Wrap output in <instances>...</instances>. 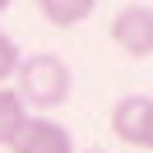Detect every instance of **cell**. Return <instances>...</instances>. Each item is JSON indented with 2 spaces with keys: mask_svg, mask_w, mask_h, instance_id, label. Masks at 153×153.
<instances>
[{
  "mask_svg": "<svg viewBox=\"0 0 153 153\" xmlns=\"http://www.w3.org/2000/svg\"><path fill=\"white\" fill-rule=\"evenodd\" d=\"M70 88H74V74L70 65L56 56V51H33V56H19V70H14V97L37 111H51V107H65Z\"/></svg>",
  "mask_w": 153,
  "mask_h": 153,
  "instance_id": "6da1fadb",
  "label": "cell"
},
{
  "mask_svg": "<svg viewBox=\"0 0 153 153\" xmlns=\"http://www.w3.org/2000/svg\"><path fill=\"white\" fill-rule=\"evenodd\" d=\"M0 14H5V5H0ZM14 70H19V47L0 28V88H5V79H14Z\"/></svg>",
  "mask_w": 153,
  "mask_h": 153,
  "instance_id": "52a82bcc",
  "label": "cell"
},
{
  "mask_svg": "<svg viewBox=\"0 0 153 153\" xmlns=\"http://www.w3.org/2000/svg\"><path fill=\"white\" fill-rule=\"evenodd\" d=\"M5 149L10 153H74V139H70V130L60 121H51V116H28Z\"/></svg>",
  "mask_w": 153,
  "mask_h": 153,
  "instance_id": "3957f363",
  "label": "cell"
},
{
  "mask_svg": "<svg viewBox=\"0 0 153 153\" xmlns=\"http://www.w3.org/2000/svg\"><path fill=\"white\" fill-rule=\"evenodd\" d=\"M144 153H153V125H149V134H144Z\"/></svg>",
  "mask_w": 153,
  "mask_h": 153,
  "instance_id": "ba28073f",
  "label": "cell"
},
{
  "mask_svg": "<svg viewBox=\"0 0 153 153\" xmlns=\"http://www.w3.org/2000/svg\"><path fill=\"white\" fill-rule=\"evenodd\" d=\"M84 153H102V149H84Z\"/></svg>",
  "mask_w": 153,
  "mask_h": 153,
  "instance_id": "9c48e42d",
  "label": "cell"
},
{
  "mask_svg": "<svg viewBox=\"0 0 153 153\" xmlns=\"http://www.w3.org/2000/svg\"><path fill=\"white\" fill-rule=\"evenodd\" d=\"M37 10H42V19H47L51 28H74V23H84L88 14L97 10V5L93 0H42Z\"/></svg>",
  "mask_w": 153,
  "mask_h": 153,
  "instance_id": "5b68a950",
  "label": "cell"
},
{
  "mask_svg": "<svg viewBox=\"0 0 153 153\" xmlns=\"http://www.w3.org/2000/svg\"><path fill=\"white\" fill-rule=\"evenodd\" d=\"M23 121H28V111H23V102L14 97V88H0V149L19 134Z\"/></svg>",
  "mask_w": 153,
  "mask_h": 153,
  "instance_id": "8992f818",
  "label": "cell"
},
{
  "mask_svg": "<svg viewBox=\"0 0 153 153\" xmlns=\"http://www.w3.org/2000/svg\"><path fill=\"white\" fill-rule=\"evenodd\" d=\"M149 125H153V97H144V93L116 97V107H111V134L125 144V149H144Z\"/></svg>",
  "mask_w": 153,
  "mask_h": 153,
  "instance_id": "277c9868",
  "label": "cell"
},
{
  "mask_svg": "<svg viewBox=\"0 0 153 153\" xmlns=\"http://www.w3.org/2000/svg\"><path fill=\"white\" fill-rule=\"evenodd\" d=\"M111 42L125 56H153V5H121L111 19Z\"/></svg>",
  "mask_w": 153,
  "mask_h": 153,
  "instance_id": "7a4b0ae2",
  "label": "cell"
}]
</instances>
